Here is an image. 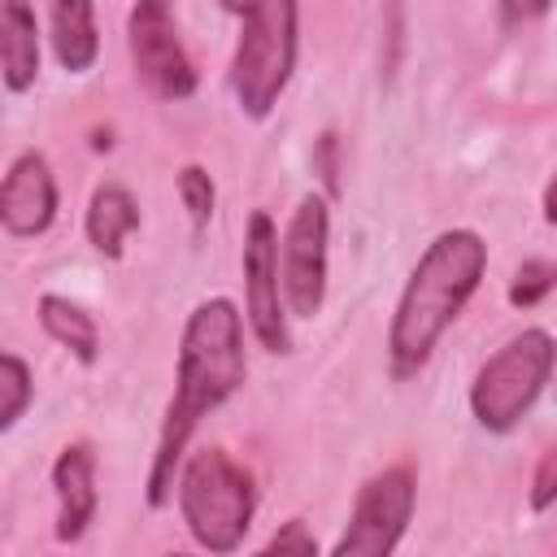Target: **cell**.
<instances>
[{"label":"cell","mask_w":557,"mask_h":557,"mask_svg":"<svg viewBox=\"0 0 557 557\" xmlns=\"http://www.w3.org/2000/svg\"><path fill=\"white\" fill-rule=\"evenodd\" d=\"M248 361H244V313L226 296L200 300L178 339V370H174V396L165 405V422L157 435L152 470H148V505L161 509L174 500L178 470L187 457V444L196 426L226 405L244 387Z\"/></svg>","instance_id":"cell-1"},{"label":"cell","mask_w":557,"mask_h":557,"mask_svg":"<svg viewBox=\"0 0 557 557\" xmlns=\"http://www.w3.org/2000/svg\"><path fill=\"white\" fill-rule=\"evenodd\" d=\"M483 270H487V239L470 226L440 231L422 248L387 326V361L400 379L418 374L431 361L440 335L457 322L466 300L479 292Z\"/></svg>","instance_id":"cell-2"},{"label":"cell","mask_w":557,"mask_h":557,"mask_svg":"<svg viewBox=\"0 0 557 557\" xmlns=\"http://www.w3.org/2000/svg\"><path fill=\"white\" fill-rule=\"evenodd\" d=\"M183 527L209 553H235L257 513V479L226 448L209 444L183 457L174 487Z\"/></svg>","instance_id":"cell-3"},{"label":"cell","mask_w":557,"mask_h":557,"mask_svg":"<svg viewBox=\"0 0 557 557\" xmlns=\"http://www.w3.org/2000/svg\"><path fill=\"white\" fill-rule=\"evenodd\" d=\"M296 0H261L239 17V44L231 57V96L244 117L265 122L296 70Z\"/></svg>","instance_id":"cell-4"},{"label":"cell","mask_w":557,"mask_h":557,"mask_svg":"<svg viewBox=\"0 0 557 557\" xmlns=\"http://www.w3.org/2000/svg\"><path fill=\"white\" fill-rule=\"evenodd\" d=\"M553 366H557V344L544 326H527L513 339H505L474 374L470 383V413L483 431L505 435L513 431L531 405L540 400V392L553 383Z\"/></svg>","instance_id":"cell-5"},{"label":"cell","mask_w":557,"mask_h":557,"mask_svg":"<svg viewBox=\"0 0 557 557\" xmlns=\"http://www.w3.org/2000/svg\"><path fill=\"white\" fill-rule=\"evenodd\" d=\"M331 270V200L305 191L278 239V278L292 318H318L326 305Z\"/></svg>","instance_id":"cell-6"},{"label":"cell","mask_w":557,"mask_h":557,"mask_svg":"<svg viewBox=\"0 0 557 557\" xmlns=\"http://www.w3.org/2000/svg\"><path fill=\"white\" fill-rule=\"evenodd\" d=\"M418 505V479L409 466H387L357 487L348 527L331 544L335 557H387L409 531Z\"/></svg>","instance_id":"cell-7"},{"label":"cell","mask_w":557,"mask_h":557,"mask_svg":"<svg viewBox=\"0 0 557 557\" xmlns=\"http://www.w3.org/2000/svg\"><path fill=\"white\" fill-rule=\"evenodd\" d=\"M126 48L135 78L161 100H187L196 91V65L178 39L174 0H135L126 13Z\"/></svg>","instance_id":"cell-8"},{"label":"cell","mask_w":557,"mask_h":557,"mask_svg":"<svg viewBox=\"0 0 557 557\" xmlns=\"http://www.w3.org/2000/svg\"><path fill=\"white\" fill-rule=\"evenodd\" d=\"M244 318L265 352L292 348V331H287L292 313L278 278V226L265 209H252L244 231Z\"/></svg>","instance_id":"cell-9"},{"label":"cell","mask_w":557,"mask_h":557,"mask_svg":"<svg viewBox=\"0 0 557 557\" xmlns=\"http://www.w3.org/2000/svg\"><path fill=\"white\" fill-rule=\"evenodd\" d=\"M57 218V174L44 152L26 148L13 157L0 183V226L13 239H35Z\"/></svg>","instance_id":"cell-10"},{"label":"cell","mask_w":557,"mask_h":557,"mask_svg":"<svg viewBox=\"0 0 557 557\" xmlns=\"http://www.w3.org/2000/svg\"><path fill=\"white\" fill-rule=\"evenodd\" d=\"M52 496H57V540L78 544L96 522L100 492H96V453L91 444L74 440L52 461Z\"/></svg>","instance_id":"cell-11"},{"label":"cell","mask_w":557,"mask_h":557,"mask_svg":"<svg viewBox=\"0 0 557 557\" xmlns=\"http://www.w3.org/2000/svg\"><path fill=\"white\" fill-rule=\"evenodd\" d=\"M0 74L9 96H22L39 78V22L30 0H0Z\"/></svg>","instance_id":"cell-12"},{"label":"cell","mask_w":557,"mask_h":557,"mask_svg":"<svg viewBox=\"0 0 557 557\" xmlns=\"http://www.w3.org/2000/svg\"><path fill=\"white\" fill-rule=\"evenodd\" d=\"M83 231L91 239V248L109 261H117L126 252V239L139 231V200L131 196V187L122 183H100L87 200L83 213Z\"/></svg>","instance_id":"cell-13"},{"label":"cell","mask_w":557,"mask_h":557,"mask_svg":"<svg viewBox=\"0 0 557 557\" xmlns=\"http://www.w3.org/2000/svg\"><path fill=\"white\" fill-rule=\"evenodd\" d=\"M52 57L70 74H87L100 57V30H96V0H52Z\"/></svg>","instance_id":"cell-14"},{"label":"cell","mask_w":557,"mask_h":557,"mask_svg":"<svg viewBox=\"0 0 557 557\" xmlns=\"http://www.w3.org/2000/svg\"><path fill=\"white\" fill-rule=\"evenodd\" d=\"M39 326H44L61 348H70L83 366H91V361L100 357V326H96V318H91L78 300L57 296V292H44V296H39Z\"/></svg>","instance_id":"cell-15"},{"label":"cell","mask_w":557,"mask_h":557,"mask_svg":"<svg viewBox=\"0 0 557 557\" xmlns=\"http://www.w3.org/2000/svg\"><path fill=\"white\" fill-rule=\"evenodd\" d=\"M30 400H35L30 366L17 352H4L0 357V431H13L22 422V413L30 409Z\"/></svg>","instance_id":"cell-16"},{"label":"cell","mask_w":557,"mask_h":557,"mask_svg":"<svg viewBox=\"0 0 557 557\" xmlns=\"http://www.w3.org/2000/svg\"><path fill=\"white\" fill-rule=\"evenodd\" d=\"M174 187H178V200H183V209H187V218H191V231L200 235V231L209 226V218H213V205H218V187H213L209 170L196 165V161H187V165L174 174Z\"/></svg>","instance_id":"cell-17"},{"label":"cell","mask_w":557,"mask_h":557,"mask_svg":"<svg viewBox=\"0 0 557 557\" xmlns=\"http://www.w3.org/2000/svg\"><path fill=\"white\" fill-rule=\"evenodd\" d=\"M553 287H557V261H548V257H527V261L513 270L505 296H509L513 309H535Z\"/></svg>","instance_id":"cell-18"},{"label":"cell","mask_w":557,"mask_h":557,"mask_svg":"<svg viewBox=\"0 0 557 557\" xmlns=\"http://www.w3.org/2000/svg\"><path fill=\"white\" fill-rule=\"evenodd\" d=\"M527 500H531V509H535V513H544V509H553V505H557V440L540 453Z\"/></svg>","instance_id":"cell-19"},{"label":"cell","mask_w":557,"mask_h":557,"mask_svg":"<svg viewBox=\"0 0 557 557\" xmlns=\"http://www.w3.org/2000/svg\"><path fill=\"white\" fill-rule=\"evenodd\" d=\"M261 553H318V540H313V531L305 527V518H287V522L261 544Z\"/></svg>","instance_id":"cell-20"},{"label":"cell","mask_w":557,"mask_h":557,"mask_svg":"<svg viewBox=\"0 0 557 557\" xmlns=\"http://www.w3.org/2000/svg\"><path fill=\"white\" fill-rule=\"evenodd\" d=\"M496 9H500V26L505 30H518V26L540 22L553 9V0H496Z\"/></svg>","instance_id":"cell-21"},{"label":"cell","mask_w":557,"mask_h":557,"mask_svg":"<svg viewBox=\"0 0 557 557\" xmlns=\"http://www.w3.org/2000/svg\"><path fill=\"white\" fill-rule=\"evenodd\" d=\"M335 148H339V135H322V144H318V170H322V178H326V191L335 196L339 191V161H335Z\"/></svg>","instance_id":"cell-22"},{"label":"cell","mask_w":557,"mask_h":557,"mask_svg":"<svg viewBox=\"0 0 557 557\" xmlns=\"http://www.w3.org/2000/svg\"><path fill=\"white\" fill-rule=\"evenodd\" d=\"M540 213H544V222H548V226H557V170H553V178L544 183V196H540Z\"/></svg>","instance_id":"cell-23"},{"label":"cell","mask_w":557,"mask_h":557,"mask_svg":"<svg viewBox=\"0 0 557 557\" xmlns=\"http://www.w3.org/2000/svg\"><path fill=\"white\" fill-rule=\"evenodd\" d=\"M218 4H222L226 13H235V17H244V13H252L261 0H218Z\"/></svg>","instance_id":"cell-24"},{"label":"cell","mask_w":557,"mask_h":557,"mask_svg":"<svg viewBox=\"0 0 557 557\" xmlns=\"http://www.w3.org/2000/svg\"><path fill=\"white\" fill-rule=\"evenodd\" d=\"M553 374H557V366H553Z\"/></svg>","instance_id":"cell-25"}]
</instances>
